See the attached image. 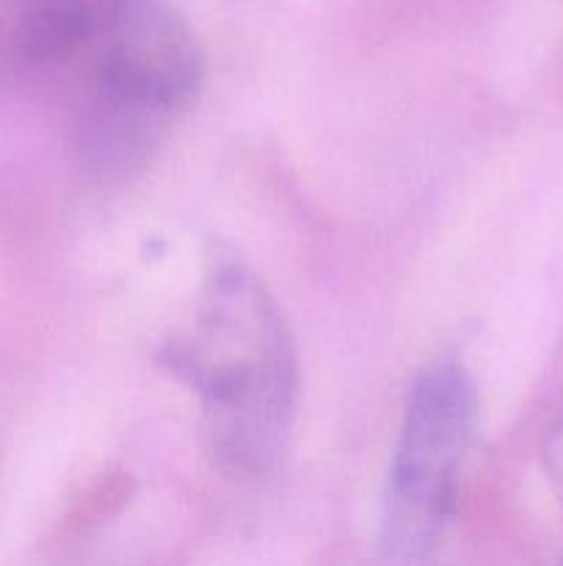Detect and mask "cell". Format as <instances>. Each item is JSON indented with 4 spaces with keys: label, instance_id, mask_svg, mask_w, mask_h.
I'll return each instance as SVG.
<instances>
[{
    "label": "cell",
    "instance_id": "obj_1",
    "mask_svg": "<svg viewBox=\"0 0 563 566\" xmlns=\"http://www.w3.org/2000/svg\"><path fill=\"white\" fill-rule=\"evenodd\" d=\"M160 363L196 396L221 468L243 479L279 468L301 392L296 343L274 293L235 249H210L191 326Z\"/></svg>",
    "mask_w": 563,
    "mask_h": 566
},
{
    "label": "cell",
    "instance_id": "obj_2",
    "mask_svg": "<svg viewBox=\"0 0 563 566\" xmlns=\"http://www.w3.org/2000/svg\"><path fill=\"white\" fill-rule=\"evenodd\" d=\"M92 97L83 153L105 171L138 166L158 147L204 77L191 22L171 0H97Z\"/></svg>",
    "mask_w": 563,
    "mask_h": 566
},
{
    "label": "cell",
    "instance_id": "obj_3",
    "mask_svg": "<svg viewBox=\"0 0 563 566\" xmlns=\"http://www.w3.org/2000/svg\"><path fill=\"white\" fill-rule=\"evenodd\" d=\"M478 431V387L456 359L428 365L408 390L386 479L381 547L397 566L423 562L456 512Z\"/></svg>",
    "mask_w": 563,
    "mask_h": 566
},
{
    "label": "cell",
    "instance_id": "obj_4",
    "mask_svg": "<svg viewBox=\"0 0 563 566\" xmlns=\"http://www.w3.org/2000/svg\"><path fill=\"white\" fill-rule=\"evenodd\" d=\"M97 0H0V33L25 64H61L88 53Z\"/></svg>",
    "mask_w": 563,
    "mask_h": 566
},
{
    "label": "cell",
    "instance_id": "obj_5",
    "mask_svg": "<svg viewBox=\"0 0 563 566\" xmlns=\"http://www.w3.org/2000/svg\"><path fill=\"white\" fill-rule=\"evenodd\" d=\"M541 459H544V473L550 481L552 492L557 501L563 503V401L557 407L555 418H552L550 429L544 434V446H541Z\"/></svg>",
    "mask_w": 563,
    "mask_h": 566
},
{
    "label": "cell",
    "instance_id": "obj_6",
    "mask_svg": "<svg viewBox=\"0 0 563 566\" xmlns=\"http://www.w3.org/2000/svg\"><path fill=\"white\" fill-rule=\"evenodd\" d=\"M561 566H563V564H561Z\"/></svg>",
    "mask_w": 563,
    "mask_h": 566
}]
</instances>
